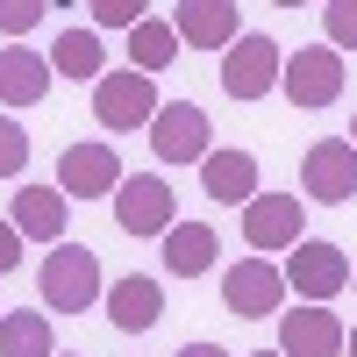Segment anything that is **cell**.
<instances>
[{
  "mask_svg": "<svg viewBox=\"0 0 357 357\" xmlns=\"http://www.w3.org/2000/svg\"><path fill=\"white\" fill-rule=\"evenodd\" d=\"M36 286H43V307H50V314H86L93 301H107L100 257L86 250V243H57V250L36 264Z\"/></svg>",
  "mask_w": 357,
  "mask_h": 357,
  "instance_id": "obj_1",
  "label": "cell"
},
{
  "mask_svg": "<svg viewBox=\"0 0 357 357\" xmlns=\"http://www.w3.org/2000/svg\"><path fill=\"white\" fill-rule=\"evenodd\" d=\"M350 286V257L321 236H301V250H286V293H301V307H329Z\"/></svg>",
  "mask_w": 357,
  "mask_h": 357,
  "instance_id": "obj_2",
  "label": "cell"
},
{
  "mask_svg": "<svg viewBox=\"0 0 357 357\" xmlns=\"http://www.w3.org/2000/svg\"><path fill=\"white\" fill-rule=\"evenodd\" d=\"M279 72H286V50L264 36V29H250L243 43L222 50V93H229V100H264V93L279 86Z\"/></svg>",
  "mask_w": 357,
  "mask_h": 357,
  "instance_id": "obj_3",
  "label": "cell"
},
{
  "mask_svg": "<svg viewBox=\"0 0 357 357\" xmlns=\"http://www.w3.org/2000/svg\"><path fill=\"white\" fill-rule=\"evenodd\" d=\"M301 193L321 200V207L357 200V143H350V136H321V143H307V158H301Z\"/></svg>",
  "mask_w": 357,
  "mask_h": 357,
  "instance_id": "obj_4",
  "label": "cell"
},
{
  "mask_svg": "<svg viewBox=\"0 0 357 357\" xmlns=\"http://www.w3.org/2000/svg\"><path fill=\"white\" fill-rule=\"evenodd\" d=\"M158 107H165V100H158V86L143 79V72H129V65H122V72H107V79L93 86V122L114 129V136H122V129H151V122H158Z\"/></svg>",
  "mask_w": 357,
  "mask_h": 357,
  "instance_id": "obj_5",
  "label": "cell"
},
{
  "mask_svg": "<svg viewBox=\"0 0 357 357\" xmlns=\"http://www.w3.org/2000/svg\"><path fill=\"white\" fill-rule=\"evenodd\" d=\"M222 307L243 314V321L279 314V307H286V272H279L272 257H236L229 272H222Z\"/></svg>",
  "mask_w": 357,
  "mask_h": 357,
  "instance_id": "obj_6",
  "label": "cell"
},
{
  "mask_svg": "<svg viewBox=\"0 0 357 357\" xmlns=\"http://www.w3.org/2000/svg\"><path fill=\"white\" fill-rule=\"evenodd\" d=\"M114 222H122V236H172L178 229L172 186L158 172H129L122 186H114Z\"/></svg>",
  "mask_w": 357,
  "mask_h": 357,
  "instance_id": "obj_7",
  "label": "cell"
},
{
  "mask_svg": "<svg viewBox=\"0 0 357 357\" xmlns=\"http://www.w3.org/2000/svg\"><path fill=\"white\" fill-rule=\"evenodd\" d=\"M279 93H286L293 107H329V100L343 93V50L301 43V50L286 57V72H279Z\"/></svg>",
  "mask_w": 357,
  "mask_h": 357,
  "instance_id": "obj_8",
  "label": "cell"
},
{
  "mask_svg": "<svg viewBox=\"0 0 357 357\" xmlns=\"http://www.w3.org/2000/svg\"><path fill=\"white\" fill-rule=\"evenodd\" d=\"M151 151H158L165 165H193V158H207V151H215V122H207V107H193V100H165L158 122H151Z\"/></svg>",
  "mask_w": 357,
  "mask_h": 357,
  "instance_id": "obj_9",
  "label": "cell"
},
{
  "mask_svg": "<svg viewBox=\"0 0 357 357\" xmlns=\"http://www.w3.org/2000/svg\"><path fill=\"white\" fill-rule=\"evenodd\" d=\"M114 186H122L114 143H65V151H57V193L65 200H100Z\"/></svg>",
  "mask_w": 357,
  "mask_h": 357,
  "instance_id": "obj_10",
  "label": "cell"
},
{
  "mask_svg": "<svg viewBox=\"0 0 357 357\" xmlns=\"http://www.w3.org/2000/svg\"><path fill=\"white\" fill-rule=\"evenodd\" d=\"M301 215H307V200L301 193H257L243 207V243L250 250H301Z\"/></svg>",
  "mask_w": 357,
  "mask_h": 357,
  "instance_id": "obj_11",
  "label": "cell"
},
{
  "mask_svg": "<svg viewBox=\"0 0 357 357\" xmlns=\"http://www.w3.org/2000/svg\"><path fill=\"white\" fill-rule=\"evenodd\" d=\"M178 29V43H193V50H229V43H243V8L236 0H186V8L172 15Z\"/></svg>",
  "mask_w": 357,
  "mask_h": 357,
  "instance_id": "obj_12",
  "label": "cell"
},
{
  "mask_svg": "<svg viewBox=\"0 0 357 357\" xmlns=\"http://www.w3.org/2000/svg\"><path fill=\"white\" fill-rule=\"evenodd\" d=\"M343 343H350V329H343V314H329V307L279 314V350L286 357H343Z\"/></svg>",
  "mask_w": 357,
  "mask_h": 357,
  "instance_id": "obj_13",
  "label": "cell"
},
{
  "mask_svg": "<svg viewBox=\"0 0 357 357\" xmlns=\"http://www.w3.org/2000/svg\"><path fill=\"white\" fill-rule=\"evenodd\" d=\"M107 321L122 336H143V329H158L165 321V286L151 272H129V279H114L107 286Z\"/></svg>",
  "mask_w": 357,
  "mask_h": 357,
  "instance_id": "obj_14",
  "label": "cell"
},
{
  "mask_svg": "<svg viewBox=\"0 0 357 357\" xmlns=\"http://www.w3.org/2000/svg\"><path fill=\"white\" fill-rule=\"evenodd\" d=\"M200 186H207V200H222V207H243L257 200V158L250 151H207L200 158Z\"/></svg>",
  "mask_w": 357,
  "mask_h": 357,
  "instance_id": "obj_15",
  "label": "cell"
},
{
  "mask_svg": "<svg viewBox=\"0 0 357 357\" xmlns=\"http://www.w3.org/2000/svg\"><path fill=\"white\" fill-rule=\"evenodd\" d=\"M65 215H72V207H65V193H57V186H22L15 193V207H8V222L22 229V243H65Z\"/></svg>",
  "mask_w": 357,
  "mask_h": 357,
  "instance_id": "obj_16",
  "label": "cell"
},
{
  "mask_svg": "<svg viewBox=\"0 0 357 357\" xmlns=\"http://www.w3.org/2000/svg\"><path fill=\"white\" fill-rule=\"evenodd\" d=\"M50 57H36V50H29V43H8V50H0V100H8V107H36L43 93H50Z\"/></svg>",
  "mask_w": 357,
  "mask_h": 357,
  "instance_id": "obj_17",
  "label": "cell"
},
{
  "mask_svg": "<svg viewBox=\"0 0 357 357\" xmlns=\"http://www.w3.org/2000/svg\"><path fill=\"white\" fill-rule=\"evenodd\" d=\"M215 257H222V236L207 229V222H178V229L165 236V272H172V279L215 272Z\"/></svg>",
  "mask_w": 357,
  "mask_h": 357,
  "instance_id": "obj_18",
  "label": "cell"
},
{
  "mask_svg": "<svg viewBox=\"0 0 357 357\" xmlns=\"http://www.w3.org/2000/svg\"><path fill=\"white\" fill-rule=\"evenodd\" d=\"M172 57H178V29H172V15H143V22L129 29V72L158 79Z\"/></svg>",
  "mask_w": 357,
  "mask_h": 357,
  "instance_id": "obj_19",
  "label": "cell"
},
{
  "mask_svg": "<svg viewBox=\"0 0 357 357\" xmlns=\"http://www.w3.org/2000/svg\"><path fill=\"white\" fill-rule=\"evenodd\" d=\"M50 72L57 79H107V57H100V36L93 29H57V43H50Z\"/></svg>",
  "mask_w": 357,
  "mask_h": 357,
  "instance_id": "obj_20",
  "label": "cell"
},
{
  "mask_svg": "<svg viewBox=\"0 0 357 357\" xmlns=\"http://www.w3.org/2000/svg\"><path fill=\"white\" fill-rule=\"evenodd\" d=\"M0 357H57V343H50V314L8 307V314H0Z\"/></svg>",
  "mask_w": 357,
  "mask_h": 357,
  "instance_id": "obj_21",
  "label": "cell"
},
{
  "mask_svg": "<svg viewBox=\"0 0 357 357\" xmlns=\"http://www.w3.org/2000/svg\"><path fill=\"white\" fill-rule=\"evenodd\" d=\"M321 29H329V50H357V0H329Z\"/></svg>",
  "mask_w": 357,
  "mask_h": 357,
  "instance_id": "obj_22",
  "label": "cell"
},
{
  "mask_svg": "<svg viewBox=\"0 0 357 357\" xmlns=\"http://www.w3.org/2000/svg\"><path fill=\"white\" fill-rule=\"evenodd\" d=\"M22 165H29V136L15 114H0V178H22Z\"/></svg>",
  "mask_w": 357,
  "mask_h": 357,
  "instance_id": "obj_23",
  "label": "cell"
},
{
  "mask_svg": "<svg viewBox=\"0 0 357 357\" xmlns=\"http://www.w3.org/2000/svg\"><path fill=\"white\" fill-rule=\"evenodd\" d=\"M43 22V0H0V29H8V43H22V29Z\"/></svg>",
  "mask_w": 357,
  "mask_h": 357,
  "instance_id": "obj_24",
  "label": "cell"
},
{
  "mask_svg": "<svg viewBox=\"0 0 357 357\" xmlns=\"http://www.w3.org/2000/svg\"><path fill=\"white\" fill-rule=\"evenodd\" d=\"M93 22H100V29H122V36H129V29L143 22V0H93Z\"/></svg>",
  "mask_w": 357,
  "mask_h": 357,
  "instance_id": "obj_25",
  "label": "cell"
},
{
  "mask_svg": "<svg viewBox=\"0 0 357 357\" xmlns=\"http://www.w3.org/2000/svg\"><path fill=\"white\" fill-rule=\"evenodd\" d=\"M15 257H22V229L0 215V272H15Z\"/></svg>",
  "mask_w": 357,
  "mask_h": 357,
  "instance_id": "obj_26",
  "label": "cell"
},
{
  "mask_svg": "<svg viewBox=\"0 0 357 357\" xmlns=\"http://www.w3.org/2000/svg\"><path fill=\"white\" fill-rule=\"evenodd\" d=\"M178 357H229L222 343H178Z\"/></svg>",
  "mask_w": 357,
  "mask_h": 357,
  "instance_id": "obj_27",
  "label": "cell"
},
{
  "mask_svg": "<svg viewBox=\"0 0 357 357\" xmlns=\"http://www.w3.org/2000/svg\"><path fill=\"white\" fill-rule=\"evenodd\" d=\"M343 357H357V329H350V343H343Z\"/></svg>",
  "mask_w": 357,
  "mask_h": 357,
  "instance_id": "obj_28",
  "label": "cell"
},
{
  "mask_svg": "<svg viewBox=\"0 0 357 357\" xmlns=\"http://www.w3.org/2000/svg\"><path fill=\"white\" fill-rule=\"evenodd\" d=\"M257 357H286V350H257Z\"/></svg>",
  "mask_w": 357,
  "mask_h": 357,
  "instance_id": "obj_29",
  "label": "cell"
},
{
  "mask_svg": "<svg viewBox=\"0 0 357 357\" xmlns=\"http://www.w3.org/2000/svg\"><path fill=\"white\" fill-rule=\"evenodd\" d=\"M57 357H79V350H57Z\"/></svg>",
  "mask_w": 357,
  "mask_h": 357,
  "instance_id": "obj_30",
  "label": "cell"
},
{
  "mask_svg": "<svg viewBox=\"0 0 357 357\" xmlns=\"http://www.w3.org/2000/svg\"><path fill=\"white\" fill-rule=\"evenodd\" d=\"M350 286H357V264H350Z\"/></svg>",
  "mask_w": 357,
  "mask_h": 357,
  "instance_id": "obj_31",
  "label": "cell"
},
{
  "mask_svg": "<svg viewBox=\"0 0 357 357\" xmlns=\"http://www.w3.org/2000/svg\"><path fill=\"white\" fill-rule=\"evenodd\" d=\"M350 143H357V122H350Z\"/></svg>",
  "mask_w": 357,
  "mask_h": 357,
  "instance_id": "obj_32",
  "label": "cell"
},
{
  "mask_svg": "<svg viewBox=\"0 0 357 357\" xmlns=\"http://www.w3.org/2000/svg\"><path fill=\"white\" fill-rule=\"evenodd\" d=\"M0 314H8V307H0Z\"/></svg>",
  "mask_w": 357,
  "mask_h": 357,
  "instance_id": "obj_33",
  "label": "cell"
}]
</instances>
